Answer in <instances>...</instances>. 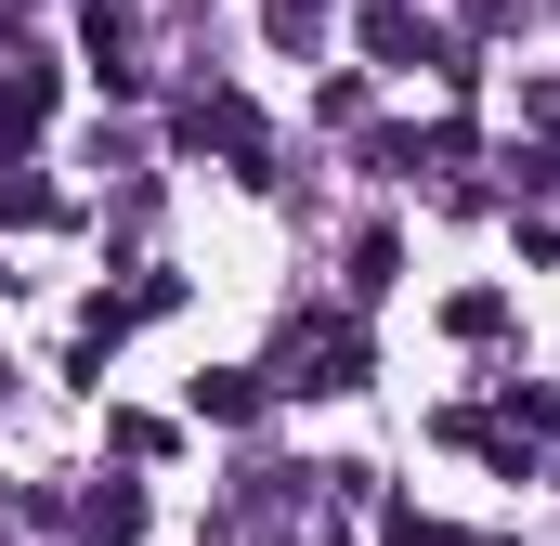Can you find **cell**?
I'll return each mask as SVG.
<instances>
[{
    "label": "cell",
    "mask_w": 560,
    "mask_h": 546,
    "mask_svg": "<svg viewBox=\"0 0 560 546\" xmlns=\"http://www.w3.org/2000/svg\"><path fill=\"white\" fill-rule=\"evenodd\" d=\"M326 26V0H275V39H313Z\"/></svg>",
    "instance_id": "7a4b0ae2"
},
{
    "label": "cell",
    "mask_w": 560,
    "mask_h": 546,
    "mask_svg": "<svg viewBox=\"0 0 560 546\" xmlns=\"http://www.w3.org/2000/svg\"><path fill=\"white\" fill-rule=\"evenodd\" d=\"M183 143H222V156H235V169H261V118H248V105H235V92H209V105H196V118H183Z\"/></svg>",
    "instance_id": "6da1fadb"
}]
</instances>
